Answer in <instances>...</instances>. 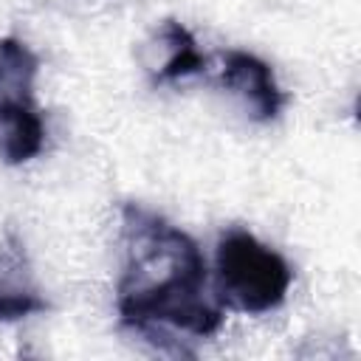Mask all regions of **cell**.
Returning a JSON list of instances; mask_svg holds the SVG:
<instances>
[{
  "mask_svg": "<svg viewBox=\"0 0 361 361\" xmlns=\"http://www.w3.org/2000/svg\"><path fill=\"white\" fill-rule=\"evenodd\" d=\"M217 299L240 313H268L290 290L293 271L279 251L245 228H228L214 251Z\"/></svg>",
  "mask_w": 361,
  "mask_h": 361,
  "instance_id": "2",
  "label": "cell"
},
{
  "mask_svg": "<svg viewBox=\"0 0 361 361\" xmlns=\"http://www.w3.org/2000/svg\"><path fill=\"white\" fill-rule=\"evenodd\" d=\"M155 45L161 51V59L149 62V73L155 82H178L206 68V56L197 51L192 31L178 20H164L158 25Z\"/></svg>",
  "mask_w": 361,
  "mask_h": 361,
  "instance_id": "5",
  "label": "cell"
},
{
  "mask_svg": "<svg viewBox=\"0 0 361 361\" xmlns=\"http://www.w3.org/2000/svg\"><path fill=\"white\" fill-rule=\"evenodd\" d=\"M116 307L121 322L141 333L172 327L203 338L223 324V307L206 293V259L197 243L138 203L121 209Z\"/></svg>",
  "mask_w": 361,
  "mask_h": 361,
  "instance_id": "1",
  "label": "cell"
},
{
  "mask_svg": "<svg viewBox=\"0 0 361 361\" xmlns=\"http://www.w3.org/2000/svg\"><path fill=\"white\" fill-rule=\"evenodd\" d=\"M45 121L34 96H0V161L28 164L45 149Z\"/></svg>",
  "mask_w": 361,
  "mask_h": 361,
  "instance_id": "4",
  "label": "cell"
},
{
  "mask_svg": "<svg viewBox=\"0 0 361 361\" xmlns=\"http://www.w3.org/2000/svg\"><path fill=\"white\" fill-rule=\"evenodd\" d=\"M220 82L245 104V110L257 121L276 118L288 104V96L279 87L271 65L251 51H240V48L226 51L220 65Z\"/></svg>",
  "mask_w": 361,
  "mask_h": 361,
  "instance_id": "3",
  "label": "cell"
},
{
  "mask_svg": "<svg viewBox=\"0 0 361 361\" xmlns=\"http://www.w3.org/2000/svg\"><path fill=\"white\" fill-rule=\"evenodd\" d=\"M39 59L17 37L0 39V96H34Z\"/></svg>",
  "mask_w": 361,
  "mask_h": 361,
  "instance_id": "6",
  "label": "cell"
},
{
  "mask_svg": "<svg viewBox=\"0 0 361 361\" xmlns=\"http://www.w3.org/2000/svg\"><path fill=\"white\" fill-rule=\"evenodd\" d=\"M48 310L45 296L25 282H0V322H17Z\"/></svg>",
  "mask_w": 361,
  "mask_h": 361,
  "instance_id": "7",
  "label": "cell"
}]
</instances>
